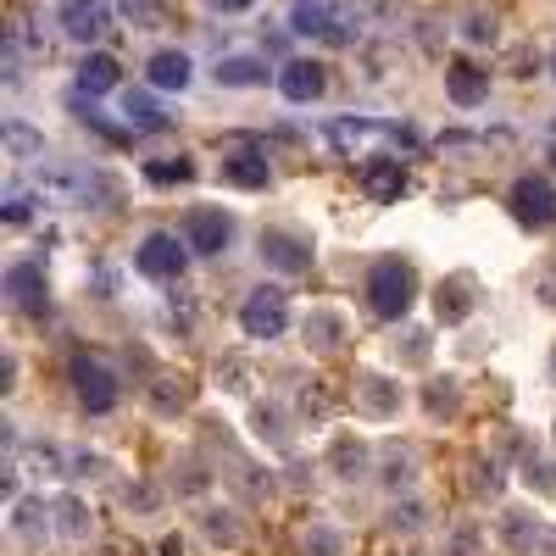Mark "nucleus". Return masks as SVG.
Segmentation results:
<instances>
[{
  "label": "nucleus",
  "mask_w": 556,
  "mask_h": 556,
  "mask_svg": "<svg viewBox=\"0 0 556 556\" xmlns=\"http://www.w3.org/2000/svg\"><path fill=\"white\" fill-rule=\"evenodd\" d=\"M468 39H495V23H484V17H473V23H468Z\"/></svg>",
  "instance_id": "393cba45"
},
{
  "label": "nucleus",
  "mask_w": 556,
  "mask_h": 556,
  "mask_svg": "<svg viewBox=\"0 0 556 556\" xmlns=\"http://www.w3.org/2000/svg\"><path fill=\"white\" fill-rule=\"evenodd\" d=\"M362 190L374 195V201H401V190H406V167H401V156H374L362 167Z\"/></svg>",
  "instance_id": "1a4fd4ad"
},
{
  "label": "nucleus",
  "mask_w": 556,
  "mask_h": 556,
  "mask_svg": "<svg viewBox=\"0 0 556 556\" xmlns=\"http://www.w3.org/2000/svg\"><path fill=\"white\" fill-rule=\"evenodd\" d=\"M468 306H473V295H468V285H445L440 290V317H468Z\"/></svg>",
  "instance_id": "aec40b11"
},
{
  "label": "nucleus",
  "mask_w": 556,
  "mask_h": 556,
  "mask_svg": "<svg viewBox=\"0 0 556 556\" xmlns=\"http://www.w3.org/2000/svg\"><path fill=\"white\" fill-rule=\"evenodd\" d=\"M417 301V273L401 262V256H384L374 262V273H367V306H374L384 323H401Z\"/></svg>",
  "instance_id": "f257e3e1"
},
{
  "label": "nucleus",
  "mask_w": 556,
  "mask_h": 556,
  "mask_svg": "<svg viewBox=\"0 0 556 556\" xmlns=\"http://www.w3.org/2000/svg\"><path fill=\"white\" fill-rule=\"evenodd\" d=\"M551 78H556V51H551Z\"/></svg>",
  "instance_id": "bb28decb"
},
{
  "label": "nucleus",
  "mask_w": 556,
  "mask_h": 556,
  "mask_svg": "<svg viewBox=\"0 0 556 556\" xmlns=\"http://www.w3.org/2000/svg\"><path fill=\"white\" fill-rule=\"evenodd\" d=\"M223 178H228V184H240V190H262L273 173H267V156H256V151H235V156H223Z\"/></svg>",
  "instance_id": "2eb2a0df"
},
{
  "label": "nucleus",
  "mask_w": 556,
  "mask_h": 556,
  "mask_svg": "<svg viewBox=\"0 0 556 556\" xmlns=\"http://www.w3.org/2000/svg\"><path fill=\"white\" fill-rule=\"evenodd\" d=\"M23 217H28V201H23V195H17V201H12V206H7V223H23Z\"/></svg>",
  "instance_id": "a878e982"
},
{
  "label": "nucleus",
  "mask_w": 556,
  "mask_h": 556,
  "mask_svg": "<svg viewBox=\"0 0 556 556\" xmlns=\"http://www.w3.org/2000/svg\"><path fill=\"white\" fill-rule=\"evenodd\" d=\"M334 23H340V0H295L290 7V28L295 34H334Z\"/></svg>",
  "instance_id": "f8f14e48"
},
{
  "label": "nucleus",
  "mask_w": 556,
  "mask_h": 556,
  "mask_svg": "<svg viewBox=\"0 0 556 556\" xmlns=\"http://www.w3.org/2000/svg\"><path fill=\"white\" fill-rule=\"evenodd\" d=\"M123 112H128L134 128H162V112H156L151 96H134V89H128V96H123Z\"/></svg>",
  "instance_id": "6ab92c4d"
},
{
  "label": "nucleus",
  "mask_w": 556,
  "mask_h": 556,
  "mask_svg": "<svg viewBox=\"0 0 556 556\" xmlns=\"http://www.w3.org/2000/svg\"><path fill=\"white\" fill-rule=\"evenodd\" d=\"M7 301L17 312H45L51 295H45V267L39 262H12L7 267Z\"/></svg>",
  "instance_id": "6e6552de"
},
{
  "label": "nucleus",
  "mask_w": 556,
  "mask_h": 556,
  "mask_svg": "<svg viewBox=\"0 0 556 556\" xmlns=\"http://www.w3.org/2000/svg\"><path fill=\"white\" fill-rule=\"evenodd\" d=\"M240 329L251 334V340H278L290 329V301H285V290H273V285H262L245 306H240Z\"/></svg>",
  "instance_id": "f03ea898"
},
{
  "label": "nucleus",
  "mask_w": 556,
  "mask_h": 556,
  "mask_svg": "<svg viewBox=\"0 0 556 556\" xmlns=\"http://www.w3.org/2000/svg\"><path fill=\"white\" fill-rule=\"evenodd\" d=\"M312 329H317V351H334L340 345V317L323 312V317H312Z\"/></svg>",
  "instance_id": "4be33fe9"
},
{
  "label": "nucleus",
  "mask_w": 556,
  "mask_h": 556,
  "mask_svg": "<svg viewBox=\"0 0 556 556\" xmlns=\"http://www.w3.org/2000/svg\"><path fill=\"white\" fill-rule=\"evenodd\" d=\"M206 7H212V12H223V17H228V12H245V7H251V0H206Z\"/></svg>",
  "instance_id": "b1692460"
},
{
  "label": "nucleus",
  "mask_w": 556,
  "mask_h": 556,
  "mask_svg": "<svg viewBox=\"0 0 556 556\" xmlns=\"http://www.w3.org/2000/svg\"><path fill=\"white\" fill-rule=\"evenodd\" d=\"M184 245L190 240H178V235H146V245L134 251V267L146 278H178L184 267H190V251Z\"/></svg>",
  "instance_id": "39448f33"
},
{
  "label": "nucleus",
  "mask_w": 556,
  "mask_h": 556,
  "mask_svg": "<svg viewBox=\"0 0 556 556\" xmlns=\"http://www.w3.org/2000/svg\"><path fill=\"white\" fill-rule=\"evenodd\" d=\"M62 34L78 39V45H96L106 28H112V12H106V0H62Z\"/></svg>",
  "instance_id": "0eeeda50"
},
{
  "label": "nucleus",
  "mask_w": 556,
  "mask_h": 556,
  "mask_svg": "<svg viewBox=\"0 0 556 556\" xmlns=\"http://www.w3.org/2000/svg\"><path fill=\"white\" fill-rule=\"evenodd\" d=\"M146 173H151L156 184H184V178H195V162H184V156H178V162H151Z\"/></svg>",
  "instance_id": "412c9836"
},
{
  "label": "nucleus",
  "mask_w": 556,
  "mask_h": 556,
  "mask_svg": "<svg viewBox=\"0 0 556 556\" xmlns=\"http://www.w3.org/2000/svg\"><path fill=\"white\" fill-rule=\"evenodd\" d=\"M362 406L374 412V417H390V412L401 406V384H390V379H379V374H367V379H362Z\"/></svg>",
  "instance_id": "a211bd4d"
},
{
  "label": "nucleus",
  "mask_w": 556,
  "mask_h": 556,
  "mask_svg": "<svg viewBox=\"0 0 556 556\" xmlns=\"http://www.w3.org/2000/svg\"><path fill=\"white\" fill-rule=\"evenodd\" d=\"M146 78H151V89H190L195 62L184 56V51H156V56H151V67H146Z\"/></svg>",
  "instance_id": "ddd939ff"
},
{
  "label": "nucleus",
  "mask_w": 556,
  "mask_h": 556,
  "mask_svg": "<svg viewBox=\"0 0 556 556\" xmlns=\"http://www.w3.org/2000/svg\"><path fill=\"white\" fill-rule=\"evenodd\" d=\"M323 84H329V78H323L317 62H285V67H278V89H285V101H295V106L317 101Z\"/></svg>",
  "instance_id": "9d476101"
},
{
  "label": "nucleus",
  "mask_w": 556,
  "mask_h": 556,
  "mask_svg": "<svg viewBox=\"0 0 556 556\" xmlns=\"http://www.w3.org/2000/svg\"><path fill=\"white\" fill-rule=\"evenodd\" d=\"M513 217L523 228H551L556 223V184L545 173H523L513 184Z\"/></svg>",
  "instance_id": "7ed1b4c3"
},
{
  "label": "nucleus",
  "mask_w": 556,
  "mask_h": 556,
  "mask_svg": "<svg viewBox=\"0 0 556 556\" xmlns=\"http://www.w3.org/2000/svg\"><path fill=\"white\" fill-rule=\"evenodd\" d=\"M217 84H228V89L267 84V62H256V56H223L217 62Z\"/></svg>",
  "instance_id": "f3484780"
},
{
  "label": "nucleus",
  "mask_w": 556,
  "mask_h": 556,
  "mask_svg": "<svg viewBox=\"0 0 556 556\" xmlns=\"http://www.w3.org/2000/svg\"><path fill=\"white\" fill-rule=\"evenodd\" d=\"M445 96H451L456 106H479V101L490 96V73H484V67H473V62L445 67Z\"/></svg>",
  "instance_id": "9b49d317"
},
{
  "label": "nucleus",
  "mask_w": 556,
  "mask_h": 556,
  "mask_svg": "<svg viewBox=\"0 0 556 556\" xmlns=\"http://www.w3.org/2000/svg\"><path fill=\"white\" fill-rule=\"evenodd\" d=\"M184 240H190L195 256H223L228 240H235V223H228L217 206H190L184 212Z\"/></svg>",
  "instance_id": "20e7f679"
},
{
  "label": "nucleus",
  "mask_w": 556,
  "mask_h": 556,
  "mask_svg": "<svg viewBox=\"0 0 556 556\" xmlns=\"http://www.w3.org/2000/svg\"><path fill=\"white\" fill-rule=\"evenodd\" d=\"M78 89H84V96H106V89H117V62L101 56V51H89L78 62Z\"/></svg>",
  "instance_id": "dca6fc26"
},
{
  "label": "nucleus",
  "mask_w": 556,
  "mask_h": 556,
  "mask_svg": "<svg viewBox=\"0 0 556 556\" xmlns=\"http://www.w3.org/2000/svg\"><path fill=\"white\" fill-rule=\"evenodd\" d=\"M73 390L89 412H112L117 406V379H112V367L96 362V356H78L73 362Z\"/></svg>",
  "instance_id": "423d86ee"
},
{
  "label": "nucleus",
  "mask_w": 556,
  "mask_h": 556,
  "mask_svg": "<svg viewBox=\"0 0 556 556\" xmlns=\"http://www.w3.org/2000/svg\"><path fill=\"white\" fill-rule=\"evenodd\" d=\"M128 12L146 17V28H156V0H128Z\"/></svg>",
  "instance_id": "5701e85b"
},
{
  "label": "nucleus",
  "mask_w": 556,
  "mask_h": 556,
  "mask_svg": "<svg viewBox=\"0 0 556 556\" xmlns=\"http://www.w3.org/2000/svg\"><path fill=\"white\" fill-rule=\"evenodd\" d=\"M262 262H273L278 273H306L312 267V251L290 235H262Z\"/></svg>",
  "instance_id": "4468645a"
}]
</instances>
